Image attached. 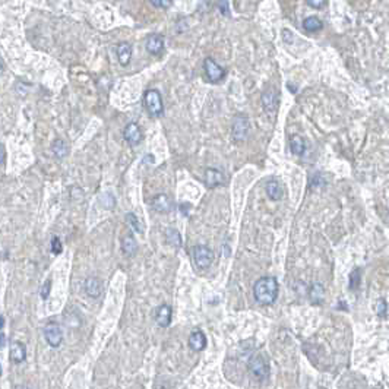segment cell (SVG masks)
Masks as SVG:
<instances>
[{
  "instance_id": "1",
  "label": "cell",
  "mask_w": 389,
  "mask_h": 389,
  "mask_svg": "<svg viewBox=\"0 0 389 389\" xmlns=\"http://www.w3.org/2000/svg\"><path fill=\"white\" fill-rule=\"evenodd\" d=\"M280 292V286L277 278L274 277H262L253 286L255 300L262 306L274 304Z\"/></svg>"
},
{
  "instance_id": "2",
  "label": "cell",
  "mask_w": 389,
  "mask_h": 389,
  "mask_svg": "<svg viewBox=\"0 0 389 389\" xmlns=\"http://www.w3.org/2000/svg\"><path fill=\"white\" fill-rule=\"evenodd\" d=\"M144 105L152 117H160L164 113L163 97L157 90H148L144 94Z\"/></svg>"
},
{
  "instance_id": "3",
  "label": "cell",
  "mask_w": 389,
  "mask_h": 389,
  "mask_svg": "<svg viewBox=\"0 0 389 389\" xmlns=\"http://www.w3.org/2000/svg\"><path fill=\"white\" fill-rule=\"evenodd\" d=\"M249 370L259 381H265L267 378H269V363L267 357L262 354H255L249 362Z\"/></svg>"
},
{
  "instance_id": "4",
  "label": "cell",
  "mask_w": 389,
  "mask_h": 389,
  "mask_svg": "<svg viewBox=\"0 0 389 389\" xmlns=\"http://www.w3.org/2000/svg\"><path fill=\"white\" fill-rule=\"evenodd\" d=\"M250 132V120L247 116L244 114H237L233 120V126H231V135L233 139L237 142H242L247 138Z\"/></svg>"
},
{
  "instance_id": "5",
  "label": "cell",
  "mask_w": 389,
  "mask_h": 389,
  "mask_svg": "<svg viewBox=\"0 0 389 389\" xmlns=\"http://www.w3.org/2000/svg\"><path fill=\"white\" fill-rule=\"evenodd\" d=\"M44 338L50 347H53V348L60 347V344L63 341V332H62L60 325L56 322H49L44 326Z\"/></svg>"
},
{
  "instance_id": "6",
  "label": "cell",
  "mask_w": 389,
  "mask_h": 389,
  "mask_svg": "<svg viewBox=\"0 0 389 389\" xmlns=\"http://www.w3.org/2000/svg\"><path fill=\"white\" fill-rule=\"evenodd\" d=\"M194 261L199 269H206L212 265L214 253L208 246H194Z\"/></svg>"
},
{
  "instance_id": "7",
  "label": "cell",
  "mask_w": 389,
  "mask_h": 389,
  "mask_svg": "<svg viewBox=\"0 0 389 389\" xmlns=\"http://www.w3.org/2000/svg\"><path fill=\"white\" fill-rule=\"evenodd\" d=\"M278 104H280V94H278L277 90L269 88V90H267L262 94V105H264V110L267 111V114L271 119L275 117L277 110H278Z\"/></svg>"
},
{
  "instance_id": "8",
  "label": "cell",
  "mask_w": 389,
  "mask_h": 389,
  "mask_svg": "<svg viewBox=\"0 0 389 389\" xmlns=\"http://www.w3.org/2000/svg\"><path fill=\"white\" fill-rule=\"evenodd\" d=\"M203 68H205V73L208 76V79L211 82H219L221 79H224L225 76V69L222 66H219L214 59L206 57L203 62Z\"/></svg>"
},
{
  "instance_id": "9",
  "label": "cell",
  "mask_w": 389,
  "mask_h": 389,
  "mask_svg": "<svg viewBox=\"0 0 389 389\" xmlns=\"http://www.w3.org/2000/svg\"><path fill=\"white\" fill-rule=\"evenodd\" d=\"M123 138L130 146H138L142 142V139H144V135H142V130H141L139 124L133 123V122L129 123L124 127V130H123Z\"/></svg>"
},
{
  "instance_id": "10",
  "label": "cell",
  "mask_w": 389,
  "mask_h": 389,
  "mask_svg": "<svg viewBox=\"0 0 389 389\" xmlns=\"http://www.w3.org/2000/svg\"><path fill=\"white\" fill-rule=\"evenodd\" d=\"M146 50L152 56H158L164 50V37L161 34H151L146 38Z\"/></svg>"
},
{
  "instance_id": "11",
  "label": "cell",
  "mask_w": 389,
  "mask_h": 389,
  "mask_svg": "<svg viewBox=\"0 0 389 389\" xmlns=\"http://www.w3.org/2000/svg\"><path fill=\"white\" fill-rule=\"evenodd\" d=\"M203 182L208 188H217L219 185H222L225 182V177L224 174L217 170V169H206L205 170V174H203Z\"/></svg>"
},
{
  "instance_id": "12",
  "label": "cell",
  "mask_w": 389,
  "mask_h": 389,
  "mask_svg": "<svg viewBox=\"0 0 389 389\" xmlns=\"http://www.w3.org/2000/svg\"><path fill=\"white\" fill-rule=\"evenodd\" d=\"M84 289L91 298H98L102 294V283L97 277H90L85 280Z\"/></svg>"
},
{
  "instance_id": "13",
  "label": "cell",
  "mask_w": 389,
  "mask_h": 389,
  "mask_svg": "<svg viewBox=\"0 0 389 389\" xmlns=\"http://www.w3.org/2000/svg\"><path fill=\"white\" fill-rule=\"evenodd\" d=\"M171 316H173V310L169 304H161L157 310L155 315V320L161 328H167L171 322Z\"/></svg>"
},
{
  "instance_id": "14",
  "label": "cell",
  "mask_w": 389,
  "mask_h": 389,
  "mask_svg": "<svg viewBox=\"0 0 389 389\" xmlns=\"http://www.w3.org/2000/svg\"><path fill=\"white\" fill-rule=\"evenodd\" d=\"M26 357V350H25V345H22L21 342L18 341H13L10 344V362L19 365L25 360Z\"/></svg>"
},
{
  "instance_id": "15",
  "label": "cell",
  "mask_w": 389,
  "mask_h": 389,
  "mask_svg": "<svg viewBox=\"0 0 389 389\" xmlns=\"http://www.w3.org/2000/svg\"><path fill=\"white\" fill-rule=\"evenodd\" d=\"M265 191H267V194L269 196V199H272V200H280L284 196V189H283L281 183L275 179H272L267 183Z\"/></svg>"
},
{
  "instance_id": "16",
  "label": "cell",
  "mask_w": 389,
  "mask_h": 389,
  "mask_svg": "<svg viewBox=\"0 0 389 389\" xmlns=\"http://www.w3.org/2000/svg\"><path fill=\"white\" fill-rule=\"evenodd\" d=\"M152 206L155 211L161 212V214H166L169 211H171V200L167 194H157L152 200Z\"/></svg>"
},
{
  "instance_id": "17",
  "label": "cell",
  "mask_w": 389,
  "mask_h": 389,
  "mask_svg": "<svg viewBox=\"0 0 389 389\" xmlns=\"http://www.w3.org/2000/svg\"><path fill=\"white\" fill-rule=\"evenodd\" d=\"M117 57L122 66H127L132 59V47L129 43H120L117 46Z\"/></svg>"
},
{
  "instance_id": "18",
  "label": "cell",
  "mask_w": 389,
  "mask_h": 389,
  "mask_svg": "<svg viewBox=\"0 0 389 389\" xmlns=\"http://www.w3.org/2000/svg\"><path fill=\"white\" fill-rule=\"evenodd\" d=\"M189 345L194 351H202L206 347V337L200 331H194L189 337Z\"/></svg>"
},
{
  "instance_id": "19",
  "label": "cell",
  "mask_w": 389,
  "mask_h": 389,
  "mask_svg": "<svg viewBox=\"0 0 389 389\" xmlns=\"http://www.w3.org/2000/svg\"><path fill=\"white\" fill-rule=\"evenodd\" d=\"M290 149L294 155L297 157H303L304 152H306V142L301 136L298 135H294L290 138Z\"/></svg>"
},
{
  "instance_id": "20",
  "label": "cell",
  "mask_w": 389,
  "mask_h": 389,
  "mask_svg": "<svg viewBox=\"0 0 389 389\" xmlns=\"http://www.w3.org/2000/svg\"><path fill=\"white\" fill-rule=\"evenodd\" d=\"M309 297L313 303L319 304L325 298V289L320 283H313L309 289Z\"/></svg>"
},
{
  "instance_id": "21",
  "label": "cell",
  "mask_w": 389,
  "mask_h": 389,
  "mask_svg": "<svg viewBox=\"0 0 389 389\" xmlns=\"http://www.w3.org/2000/svg\"><path fill=\"white\" fill-rule=\"evenodd\" d=\"M322 28H323V24H322V21L317 16H307L303 21V29L306 32H317Z\"/></svg>"
},
{
  "instance_id": "22",
  "label": "cell",
  "mask_w": 389,
  "mask_h": 389,
  "mask_svg": "<svg viewBox=\"0 0 389 389\" xmlns=\"http://www.w3.org/2000/svg\"><path fill=\"white\" fill-rule=\"evenodd\" d=\"M122 249L124 252V255L127 256H133L138 250V243L135 240V237L132 236H124L123 240H122Z\"/></svg>"
},
{
  "instance_id": "23",
  "label": "cell",
  "mask_w": 389,
  "mask_h": 389,
  "mask_svg": "<svg viewBox=\"0 0 389 389\" xmlns=\"http://www.w3.org/2000/svg\"><path fill=\"white\" fill-rule=\"evenodd\" d=\"M51 151L56 155V158H65L69 154V146H68V144L63 139H56L53 142Z\"/></svg>"
},
{
  "instance_id": "24",
  "label": "cell",
  "mask_w": 389,
  "mask_h": 389,
  "mask_svg": "<svg viewBox=\"0 0 389 389\" xmlns=\"http://www.w3.org/2000/svg\"><path fill=\"white\" fill-rule=\"evenodd\" d=\"M167 240L171 246L174 247H180L182 246V236L177 230L174 228H169L167 230Z\"/></svg>"
},
{
  "instance_id": "25",
  "label": "cell",
  "mask_w": 389,
  "mask_h": 389,
  "mask_svg": "<svg viewBox=\"0 0 389 389\" xmlns=\"http://www.w3.org/2000/svg\"><path fill=\"white\" fill-rule=\"evenodd\" d=\"M360 271H362L360 268H356V269L351 272V275H350V289H351V290L359 289V286H360V283H362V272H360Z\"/></svg>"
},
{
  "instance_id": "26",
  "label": "cell",
  "mask_w": 389,
  "mask_h": 389,
  "mask_svg": "<svg viewBox=\"0 0 389 389\" xmlns=\"http://www.w3.org/2000/svg\"><path fill=\"white\" fill-rule=\"evenodd\" d=\"M126 219H127L129 225H130L136 233H142V224H141V221L138 219V217H136L135 214L129 212V214L126 215Z\"/></svg>"
},
{
  "instance_id": "27",
  "label": "cell",
  "mask_w": 389,
  "mask_h": 389,
  "mask_svg": "<svg viewBox=\"0 0 389 389\" xmlns=\"http://www.w3.org/2000/svg\"><path fill=\"white\" fill-rule=\"evenodd\" d=\"M376 312H378V315H379V317H382V319H387V316H388V304H387V301L384 300V298H381L379 301H378V309H376Z\"/></svg>"
},
{
  "instance_id": "28",
  "label": "cell",
  "mask_w": 389,
  "mask_h": 389,
  "mask_svg": "<svg viewBox=\"0 0 389 389\" xmlns=\"http://www.w3.org/2000/svg\"><path fill=\"white\" fill-rule=\"evenodd\" d=\"M149 1H151V4H152L154 7H158V9H169V7L173 4L174 0H149Z\"/></svg>"
},
{
  "instance_id": "29",
  "label": "cell",
  "mask_w": 389,
  "mask_h": 389,
  "mask_svg": "<svg viewBox=\"0 0 389 389\" xmlns=\"http://www.w3.org/2000/svg\"><path fill=\"white\" fill-rule=\"evenodd\" d=\"M217 6L219 9V12L224 15V16H230V9H228V0H218L217 1Z\"/></svg>"
},
{
  "instance_id": "30",
  "label": "cell",
  "mask_w": 389,
  "mask_h": 389,
  "mask_svg": "<svg viewBox=\"0 0 389 389\" xmlns=\"http://www.w3.org/2000/svg\"><path fill=\"white\" fill-rule=\"evenodd\" d=\"M51 252L54 255L62 253V243H60L59 237H53V240H51Z\"/></svg>"
},
{
  "instance_id": "31",
  "label": "cell",
  "mask_w": 389,
  "mask_h": 389,
  "mask_svg": "<svg viewBox=\"0 0 389 389\" xmlns=\"http://www.w3.org/2000/svg\"><path fill=\"white\" fill-rule=\"evenodd\" d=\"M50 292H51V280H47V281L44 283L43 289H41V298L46 300V298L50 295Z\"/></svg>"
},
{
  "instance_id": "32",
  "label": "cell",
  "mask_w": 389,
  "mask_h": 389,
  "mask_svg": "<svg viewBox=\"0 0 389 389\" xmlns=\"http://www.w3.org/2000/svg\"><path fill=\"white\" fill-rule=\"evenodd\" d=\"M326 3H328V0H307V4L315 7V9H320L323 6H326Z\"/></svg>"
},
{
  "instance_id": "33",
  "label": "cell",
  "mask_w": 389,
  "mask_h": 389,
  "mask_svg": "<svg viewBox=\"0 0 389 389\" xmlns=\"http://www.w3.org/2000/svg\"><path fill=\"white\" fill-rule=\"evenodd\" d=\"M283 37H284V40H286L287 43H292V31H289V29H284V31H283Z\"/></svg>"
},
{
  "instance_id": "34",
  "label": "cell",
  "mask_w": 389,
  "mask_h": 389,
  "mask_svg": "<svg viewBox=\"0 0 389 389\" xmlns=\"http://www.w3.org/2000/svg\"><path fill=\"white\" fill-rule=\"evenodd\" d=\"M4 158H6V151H4V146L0 144V164L4 163Z\"/></svg>"
},
{
  "instance_id": "35",
  "label": "cell",
  "mask_w": 389,
  "mask_h": 389,
  "mask_svg": "<svg viewBox=\"0 0 389 389\" xmlns=\"http://www.w3.org/2000/svg\"><path fill=\"white\" fill-rule=\"evenodd\" d=\"M4 345H6V335L0 331V350L4 348Z\"/></svg>"
},
{
  "instance_id": "36",
  "label": "cell",
  "mask_w": 389,
  "mask_h": 389,
  "mask_svg": "<svg viewBox=\"0 0 389 389\" xmlns=\"http://www.w3.org/2000/svg\"><path fill=\"white\" fill-rule=\"evenodd\" d=\"M3 326H4V317L0 315V331L3 329Z\"/></svg>"
},
{
  "instance_id": "37",
  "label": "cell",
  "mask_w": 389,
  "mask_h": 389,
  "mask_svg": "<svg viewBox=\"0 0 389 389\" xmlns=\"http://www.w3.org/2000/svg\"><path fill=\"white\" fill-rule=\"evenodd\" d=\"M15 389H29V388H26V387H21V385H18V387H15Z\"/></svg>"
},
{
  "instance_id": "38",
  "label": "cell",
  "mask_w": 389,
  "mask_h": 389,
  "mask_svg": "<svg viewBox=\"0 0 389 389\" xmlns=\"http://www.w3.org/2000/svg\"><path fill=\"white\" fill-rule=\"evenodd\" d=\"M1 73H3V66L0 65V76H1Z\"/></svg>"
},
{
  "instance_id": "39",
  "label": "cell",
  "mask_w": 389,
  "mask_h": 389,
  "mask_svg": "<svg viewBox=\"0 0 389 389\" xmlns=\"http://www.w3.org/2000/svg\"><path fill=\"white\" fill-rule=\"evenodd\" d=\"M0 375H1V369H0Z\"/></svg>"
}]
</instances>
